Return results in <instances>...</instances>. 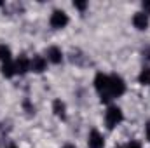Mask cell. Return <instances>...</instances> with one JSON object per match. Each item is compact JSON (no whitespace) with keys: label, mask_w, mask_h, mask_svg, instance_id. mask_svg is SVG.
<instances>
[{"label":"cell","mask_w":150,"mask_h":148,"mask_svg":"<svg viewBox=\"0 0 150 148\" xmlns=\"http://www.w3.org/2000/svg\"><path fill=\"white\" fill-rule=\"evenodd\" d=\"M94 87H96V91H98V94H100L103 103H108L112 99V96H110V75L96 73V77H94Z\"/></svg>","instance_id":"obj_1"},{"label":"cell","mask_w":150,"mask_h":148,"mask_svg":"<svg viewBox=\"0 0 150 148\" xmlns=\"http://www.w3.org/2000/svg\"><path fill=\"white\" fill-rule=\"evenodd\" d=\"M122 120H124V115H122V110L119 106H108L107 108V111H105V124H107L108 129L117 127Z\"/></svg>","instance_id":"obj_2"},{"label":"cell","mask_w":150,"mask_h":148,"mask_svg":"<svg viewBox=\"0 0 150 148\" xmlns=\"http://www.w3.org/2000/svg\"><path fill=\"white\" fill-rule=\"evenodd\" d=\"M124 92H126V82H124V78L117 73L110 75V96H112V99L122 96Z\"/></svg>","instance_id":"obj_3"},{"label":"cell","mask_w":150,"mask_h":148,"mask_svg":"<svg viewBox=\"0 0 150 148\" xmlns=\"http://www.w3.org/2000/svg\"><path fill=\"white\" fill-rule=\"evenodd\" d=\"M68 14L65 12V11H54L52 14H51V19H49V23H51V26L52 28H56V30H61V28H65L67 25H68Z\"/></svg>","instance_id":"obj_4"},{"label":"cell","mask_w":150,"mask_h":148,"mask_svg":"<svg viewBox=\"0 0 150 148\" xmlns=\"http://www.w3.org/2000/svg\"><path fill=\"white\" fill-rule=\"evenodd\" d=\"M45 68H47V59L44 56H33L30 59V72L42 73V72H45Z\"/></svg>","instance_id":"obj_5"},{"label":"cell","mask_w":150,"mask_h":148,"mask_svg":"<svg viewBox=\"0 0 150 148\" xmlns=\"http://www.w3.org/2000/svg\"><path fill=\"white\" fill-rule=\"evenodd\" d=\"M87 147H89V148H103V147H105V140H103V136H101L96 129H93V131L89 132Z\"/></svg>","instance_id":"obj_6"},{"label":"cell","mask_w":150,"mask_h":148,"mask_svg":"<svg viewBox=\"0 0 150 148\" xmlns=\"http://www.w3.org/2000/svg\"><path fill=\"white\" fill-rule=\"evenodd\" d=\"M14 66H16V73L25 75L26 72H30V58L21 54L16 61H14Z\"/></svg>","instance_id":"obj_7"},{"label":"cell","mask_w":150,"mask_h":148,"mask_svg":"<svg viewBox=\"0 0 150 148\" xmlns=\"http://www.w3.org/2000/svg\"><path fill=\"white\" fill-rule=\"evenodd\" d=\"M45 54H47V61H51L52 65H59V63L63 61V52H61V49L56 47V45L49 47Z\"/></svg>","instance_id":"obj_8"},{"label":"cell","mask_w":150,"mask_h":148,"mask_svg":"<svg viewBox=\"0 0 150 148\" xmlns=\"http://www.w3.org/2000/svg\"><path fill=\"white\" fill-rule=\"evenodd\" d=\"M133 25H134L136 30H147V26H149V16L145 12H136L133 16Z\"/></svg>","instance_id":"obj_9"},{"label":"cell","mask_w":150,"mask_h":148,"mask_svg":"<svg viewBox=\"0 0 150 148\" xmlns=\"http://www.w3.org/2000/svg\"><path fill=\"white\" fill-rule=\"evenodd\" d=\"M52 111H54V115H56L58 118H65V117H67V106H65V103H63L61 99H54V103H52Z\"/></svg>","instance_id":"obj_10"},{"label":"cell","mask_w":150,"mask_h":148,"mask_svg":"<svg viewBox=\"0 0 150 148\" xmlns=\"http://www.w3.org/2000/svg\"><path fill=\"white\" fill-rule=\"evenodd\" d=\"M0 61H2V65H4V63L12 61V52H11V49H9L5 44H2V45H0Z\"/></svg>","instance_id":"obj_11"},{"label":"cell","mask_w":150,"mask_h":148,"mask_svg":"<svg viewBox=\"0 0 150 148\" xmlns=\"http://www.w3.org/2000/svg\"><path fill=\"white\" fill-rule=\"evenodd\" d=\"M2 75H4V77H7V78H11V77H14V75H16L14 61H9V63H4V65H2Z\"/></svg>","instance_id":"obj_12"},{"label":"cell","mask_w":150,"mask_h":148,"mask_svg":"<svg viewBox=\"0 0 150 148\" xmlns=\"http://www.w3.org/2000/svg\"><path fill=\"white\" fill-rule=\"evenodd\" d=\"M138 80H140V84H143V85H150V68H143L142 73H140V77H138Z\"/></svg>","instance_id":"obj_13"},{"label":"cell","mask_w":150,"mask_h":148,"mask_svg":"<svg viewBox=\"0 0 150 148\" xmlns=\"http://www.w3.org/2000/svg\"><path fill=\"white\" fill-rule=\"evenodd\" d=\"M142 7H143V12L149 16V14H150V0H145V2L142 4Z\"/></svg>","instance_id":"obj_14"},{"label":"cell","mask_w":150,"mask_h":148,"mask_svg":"<svg viewBox=\"0 0 150 148\" xmlns=\"http://www.w3.org/2000/svg\"><path fill=\"white\" fill-rule=\"evenodd\" d=\"M122 148H142V145H140L138 141H129L126 147H122Z\"/></svg>","instance_id":"obj_15"},{"label":"cell","mask_w":150,"mask_h":148,"mask_svg":"<svg viewBox=\"0 0 150 148\" xmlns=\"http://www.w3.org/2000/svg\"><path fill=\"white\" fill-rule=\"evenodd\" d=\"M74 5L77 7V9H79V11H84V9L87 7V4H86V2H75Z\"/></svg>","instance_id":"obj_16"},{"label":"cell","mask_w":150,"mask_h":148,"mask_svg":"<svg viewBox=\"0 0 150 148\" xmlns=\"http://www.w3.org/2000/svg\"><path fill=\"white\" fill-rule=\"evenodd\" d=\"M145 134H147V140L150 141V122H147V125H145Z\"/></svg>","instance_id":"obj_17"},{"label":"cell","mask_w":150,"mask_h":148,"mask_svg":"<svg viewBox=\"0 0 150 148\" xmlns=\"http://www.w3.org/2000/svg\"><path fill=\"white\" fill-rule=\"evenodd\" d=\"M63 148H77V147H74V145H65Z\"/></svg>","instance_id":"obj_18"},{"label":"cell","mask_w":150,"mask_h":148,"mask_svg":"<svg viewBox=\"0 0 150 148\" xmlns=\"http://www.w3.org/2000/svg\"><path fill=\"white\" fill-rule=\"evenodd\" d=\"M9 148H18V147H16L14 143H11V145H9Z\"/></svg>","instance_id":"obj_19"},{"label":"cell","mask_w":150,"mask_h":148,"mask_svg":"<svg viewBox=\"0 0 150 148\" xmlns=\"http://www.w3.org/2000/svg\"><path fill=\"white\" fill-rule=\"evenodd\" d=\"M117 148H122V147H117Z\"/></svg>","instance_id":"obj_20"}]
</instances>
